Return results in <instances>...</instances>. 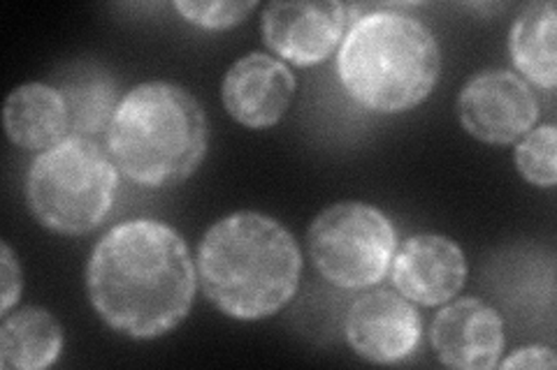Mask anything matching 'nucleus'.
<instances>
[{
    "label": "nucleus",
    "instance_id": "nucleus-1",
    "mask_svg": "<svg viewBox=\"0 0 557 370\" xmlns=\"http://www.w3.org/2000/svg\"><path fill=\"white\" fill-rule=\"evenodd\" d=\"M198 269L186 241L165 222L112 227L86 264V292L110 329L135 341L161 339L190 312Z\"/></svg>",
    "mask_w": 557,
    "mask_h": 370
},
{
    "label": "nucleus",
    "instance_id": "nucleus-2",
    "mask_svg": "<svg viewBox=\"0 0 557 370\" xmlns=\"http://www.w3.org/2000/svg\"><path fill=\"white\" fill-rule=\"evenodd\" d=\"M198 280L223 315L265 320L300 288L302 253L288 229L258 210H237L207 229L198 248Z\"/></svg>",
    "mask_w": 557,
    "mask_h": 370
},
{
    "label": "nucleus",
    "instance_id": "nucleus-3",
    "mask_svg": "<svg viewBox=\"0 0 557 370\" xmlns=\"http://www.w3.org/2000/svg\"><path fill=\"white\" fill-rule=\"evenodd\" d=\"M344 91L376 114H403L425 102L442 73L434 33L411 14L376 10L358 16L337 54Z\"/></svg>",
    "mask_w": 557,
    "mask_h": 370
},
{
    "label": "nucleus",
    "instance_id": "nucleus-4",
    "mask_svg": "<svg viewBox=\"0 0 557 370\" xmlns=\"http://www.w3.org/2000/svg\"><path fill=\"white\" fill-rule=\"evenodd\" d=\"M119 174L163 188L188 179L209 149V120L198 98L172 81H145L121 98L104 132Z\"/></svg>",
    "mask_w": 557,
    "mask_h": 370
},
{
    "label": "nucleus",
    "instance_id": "nucleus-5",
    "mask_svg": "<svg viewBox=\"0 0 557 370\" xmlns=\"http://www.w3.org/2000/svg\"><path fill=\"white\" fill-rule=\"evenodd\" d=\"M119 169L91 137L70 135L35 155L26 176L30 216L61 237H84L116 202Z\"/></svg>",
    "mask_w": 557,
    "mask_h": 370
},
{
    "label": "nucleus",
    "instance_id": "nucleus-6",
    "mask_svg": "<svg viewBox=\"0 0 557 370\" xmlns=\"http://www.w3.org/2000/svg\"><path fill=\"white\" fill-rule=\"evenodd\" d=\"M311 264L330 285L364 290L386 278L397 251L393 222L362 202H337L307 229Z\"/></svg>",
    "mask_w": 557,
    "mask_h": 370
},
{
    "label": "nucleus",
    "instance_id": "nucleus-7",
    "mask_svg": "<svg viewBox=\"0 0 557 370\" xmlns=\"http://www.w3.org/2000/svg\"><path fill=\"white\" fill-rule=\"evenodd\" d=\"M456 112L467 135L483 144L507 146L536 126L539 102L525 79L511 69L491 67L462 86Z\"/></svg>",
    "mask_w": 557,
    "mask_h": 370
},
{
    "label": "nucleus",
    "instance_id": "nucleus-8",
    "mask_svg": "<svg viewBox=\"0 0 557 370\" xmlns=\"http://www.w3.org/2000/svg\"><path fill=\"white\" fill-rule=\"evenodd\" d=\"M351 8L327 0H295L270 3L263 10V40L274 56L298 67H311L327 61L342 44Z\"/></svg>",
    "mask_w": 557,
    "mask_h": 370
},
{
    "label": "nucleus",
    "instance_id": "nucleus-9",
    "mask_svg": "<svg viewBox=\"0 0 557 370\" xmlns=\"http://www.w3.org/2000/svg\"><path fill=\"white\" fill-rule=\"evenodd\" d=\"M346 343L372 363H397L418 347L421 315L397 290H376L356 298L346 312Z\"/></svg>",
    "mask_w": 557,
    "mask_h": 370
},
{
    "label": "nucleus",
    "instance_id": "nucleus-10",
    "mask_svg": "<svg viewBox=\"0 0 557 370\" xmlns=\"http://www.w3.org/2000/svg\"><path fill=\"white\" fill-rule=\"evenodd\" d=\"M295 91L298 81L286 63L263 51H251L225 73L221 102L239 126L265 130L286 116Z\"/></svg>",
    "mask_w": 557,
    "mask_h": 370
},
{
    "label": "nucleus",
    "instance_id": "nucleus-11",
    "mask_svg": "<svg viewBox=\"0 0 557 370\" xmlns=\"http://www.w3.org/2000/svg\"><path fill=\"white\" fill-rule=\"evenodd\" d=\"M467 257L460 245L442 234H416L393 257L395 290L418 306H444L467 283Z\"/></svg>",
    "mask_w": 557,
    "mask_h": 370
},
{
    "label": "nucleus",
    "instance_id": "nucleus-12",
    "mask_svg": "<svg viewBox=\"0 0 557 370\" xmlns=\"http://www.w3.org/2000/svg\"><path fill=\"white\" fill-rule=\"evenodd\" d=\"M430 345L448 368L491 370L504 352L502 315L481 298H460L434 315Z\"/></svg>",
    "mask_w": 557,
    "mask_h": 370
},
{
    "label": "nucleus",
    "instance_id": "nucleus-13",
    "mask_svg": "<svg viewBox=\"0 0 557 370\" xmlns=\"http://www.w3.org/2000/svg\"><path fill=\"white\" fill-rule=\"evenodd\" d=\"M3 126L14 146L42 153L70 137L65 98L57 86L40 81L16 86L5 100Z\"/></svg>",
    "mask_w": 557,
    "mask_h": 370
},
{
    "label": "nucleus",
    "instance_id": "nucleus-14",
    "mask_svg": "<svg viewBox=\"0 0 557 370\" xmlns=\"http://www.w3.org/2000/svg\"><path fill=\"white\" fill-rule=\"evenodd\" d=\"M63 352V329L49 310L24 306L3 317L0 327V368L42 370Z\"/></svg>",
    "mask_w": 557,
    "mask_h": 370
},
{
    "label": "nucleus",
    "instance_id": "nucleus-15",
    "mask_svg": "<svg viewBox=\"0 0 557 370\" xmlns=\"http://www.w3.org/2000/svg\"><path fill=\"white\" fill-rule=\"evenodd\" d=\"M557 12L555 3H530L518 14L509 33V54L518 77L544 91H553L557 81L555 65Z\"/></svg>",
    "mask_w": 557,
    "mask_h": 370
},
{
    "label": "nucleus",
    "instance_id": "nucleus-16",
    "mask_svg": "<svg viewBox=\"0 0 557 370\" xmlns=\"http://www.w3.org/2000/svg\"><path fill=\"white\" fill-rule=\"evenodd\" d=\"M59 91L67 104L70 132L79 137L108 132L121 102L112 75L98 73L96 67H86L84 73L77 69L73 79H67Z\"/></svg>",
    "mask_w": 557,
    "mask_h": 370
},
{
    "label": "nucleus",
    "instance_id": "nucleus-17",
    "mask_svg": "<svg viewBox=\"0 0 557 370\" xmlns=\"http://www.w3.org/2000/svg\"><path fill=\"white\" fill-rule=\"evenodd\" d=\"M518 174L536 188L557 183V130L555 126L532 128L513 149Z\"/></svg>",
    "mask_w": 557,
    "mask_h": 370
},
{
    "label": "nucleus",
    "instance_id": "nucleus-18",
    "mask_svg": "<svg viewBox=\"0 0 557 370\" xmlns=\"http://www.w3.org/2000/svg\"><path fill=\"white\" fill-rule=\"evenodd\" d=\"M256 8L258 5L253 0H244V3H231V0H221V3H188V0H177L174 3V10L182 14V20L207 30H228L247 20Z\"/></svg>",
    "mask_w": 557,
    "mask_h": 370
},
{
    "label": "nucleus",
    "instance_id": "nucleus-19",
    "mask_svg": "<svg viewBox=\"0 0 557 370\" xmlns=\"http://www.w3.org/2000/svg\"><path fill=\"white\" fill-rule=\"evenodd\" d=\"M24 290V278H22V267L20 259L14 257L10 245L3 241L0 245V315H8L14 304L20 302Z\"/></svg>",
    "mask_w": 557,
    "mask_h": 370
},
{
    "label": "nucleus",
    "instance_id": "nucleus-20",
    "mask_svg": "<svg viewBox=\"0 0 557 370\" xmlns=\"http://www.w3.org/2000/svg\"><path fill=\"white\" fill-rule=\"evenodd\" d=\"M555 352L546 345H530L516 349L511 357L502 361L504 370H548L555 368Z\"/></svg>",
    "mask_w": 557,
    "mask_h": 370
}]
</instances>
